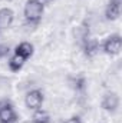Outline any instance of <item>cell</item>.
<instances>
[{
  "mask_svg": "<svg viewBox=\"0 0 122 123\" xmlns=\"http://www.w3.org/2000/svg\"><path fill=\"white\" fill-rule=\"evenodd\" d=\"M45 4L40 0H27L23 7V16L29 25H37L43 16Z\"/></svg>",
  "mask_w": 122,
  "mask_h": 123,
  "instance_id": "6da1fadb",
  "label": "cell"
},
{
  "mask_svg": "<svg viewBox=\"0 0 122 123\" xmlns=\"http://www.w3.org/2000/svg\"><path fill=\"white\" fill-rule=\"evenodd\" d=\"M121 49H122V39L119 34H111L108 36L103 43H102V50L109 55V56H116L121 53Z\"/></svg>",
  "mask_w": 122,
  "mask_h": 123,
  "instance_id": "7a4b0ae2",
  "label": "cell"
},
{
  "mask_svg": "<svg viewBox=\"0 0 122 123\" xmlns=\"http://www.w3.org/2000/svg\"><path fill=\"white\" fill-rule=\"evenodd\" d=\"M43 102H45V94H43V92L40 89H32L25 96V105H26V107L33 110V112L37 110V109H42Z\"/></svg>",
  "mask_w": 122,
  "mask_h": 123,
  "instance_id": "3957f363",
  "label": "cell"
},
{
  "mask_svg": "<svg viewBox=\"0 0 122 123\" xmlns=\"http://www.w3.org/2000/svg\"><path fill=\"white\" fill-rule=\"evenodd\" d=\"M17 115L13 109V105L3 99L0 100V123H16Z\"/></svg>",
  "mask_w": 122,
  "mask_h": 123,
  "instance_id": "277c9868",
  "label": "cell"
},
{
  "mask_svg": "<svg viewBox=\"0 0 122 123\" xmlns=\"http://www.w3.org/2000/svg\"><path fill=\"white\" fill-rule=\"evenodd\" d=\"M101 105H102L103 110L114 113L119 107V96L115 92H106L103 94V97H102V103Z\"/></svg>",
  "mask_w": 122,
  "mask_h": 123,
  "instance_id": "5b68a950",
  "label": "cell"
},
{
  "mask_svg": "<svg viewBox=\"0 0 122 123\" xmlns=\"http://www.w3.org/2000/svg\"><path fill=\"white\" fill-rule=\"evenodd\" d=\"M121 3L122 0H109L105 9V17L108 20H116L121 16Z\"/></svg>",
  "mask_w": 122,
  "mask_h": 123,
  "instance_id": "8992f818",
  "label": "cell"
},
{
  "mask_svg": "<svg viewBox=\"0 0 122 123\" xmlns=\"http://www.w3.org/2000/svg\"><path fill=\"white\" fill-rule=\"evenodd\" d=\"M13 20H14V12L12 9H9V7L0 9V30L10 27Z\"/></svg>",
  "mask_w": 122,
  "mask_h": 123,
  "instance_id": "52a82bcc",
  "label": "cell"
},
{
  "mask_svg": "<svg viewBox=\"0 0 122 123\" xmlns=\"http://www.w3.org/2000/svg\"><path fill=\"white\" fill-rule=\"evenodd\" d=\"M82 47H83V52H85V55H86L88 57H93V56L98 55L101 44L98 43V40L88 37V39H85V40L82 42Z\"/></svg>",
  "mask_w": 122,
  "mask_h": 123,
  "instance_id": "ba28073f",
  "label": "cell"
},
{
  "mask_svg": "<svg viewBox=\"0 0 122 123\" xmlns=\"http://www.w3.org/2000/svg\"><path fill=\"white\" fill-rule=\"evenodd\" d=\"M14 53L20 55L25 59H29V57L33 56V53H34V47H33V44H32L30 42H20L14 47Z\"/></svg>",
  "mask_w": 122,
  "mask_h": 123,
  "instance_id": "9c48e42d",
  "label": "cell"
},
{
  "mask_svg": "<svg viewBox=\"0 0 122 123\" xmlns=\"http://www.w3.org/2000/svg\"><path fill=\"white\" fill-rule=\"evenodd\" d=\"M26 60H27V59L22 57L20 55L13 53V55L9 57V60H7V66H9V69H10L12 72H19V70H22V67L25 66Z\"/></svg>",
  "mask_w": 122,
  "mask_h": 123,
  "instance_id": "30bf717a",
  "label": "cell"
},
{
  "mask_svg": "<svg viewBox=\"0 0 122 123\" xmlns=\"http://www.w3.org/2000/svg\"><path fill=\"white\" fill-rule=\"evenodd\" d=\"M32 123H50V115L43 109H37L32 116Z\"/></svg>",
  "mask_w": 122,
  "mask_h": 123,
  "instance_id": "8fae6325",
  "label": "cell"
},
{
  "mask_svg": "<svg viewBox=\"0 0 122 123\" xmlns=\"http://www.w3.org/2000/svg\"><path fill=\"white\" fill-rule=\"evenodd\" d=\"M70 86H72V89H75L76 92H82V90H85V87H86V79H85L83 76L72 77V79H70Z\"/></svg>",
  "mask_w": 122,
  "mask_h": 123,
  "instance_id": "7c38bea8",
  "label": "cell"
},
{
  "mask_svg": "<svg viewBox=\"0 0 122 123\" xmlns=\"http://www.w3.org/2000/svg\"><path fill=\"white\" fill-rule=\"evenodd\" d=\"M9 52H10V49H9L7 44H0V59L4 57V56H7Z\"/></svg>",
  "mask_w": 122,
  "mask_h": 123,
  "instance_id": "4fadbf2b",
  "label": "cell"
},
{
  "mask_svg": "<svg viewBox=\"0 0 122 123\" xmlns=\"http://www.w3.org/2000/svg\"><path fill=\"white\" fill-rule=\"evenodd\" d=\"M63 123H82V119L79 116H70L69 119H66Z\"/></svg>",
  "mask_w": 122,
  "mask_h": 123,
  "instance_id": "5bb4252c",
  "label": "cell"
},
{
  "mask_svg": "<svg viewBox=\"0 0 122 123\" xmlns=\"http://www.w3.org/2000/svg\"><path fill=\"white\" fill-rule=\"evenodd\" d=\"M40 1H42V3H43V1H47V0H40Z\"/></svg>",
  "mask_w": 122,
  "mask_h": 123,
  "instance_id": "9a60e30c",
  "label": "cell"
}]
</instances>
